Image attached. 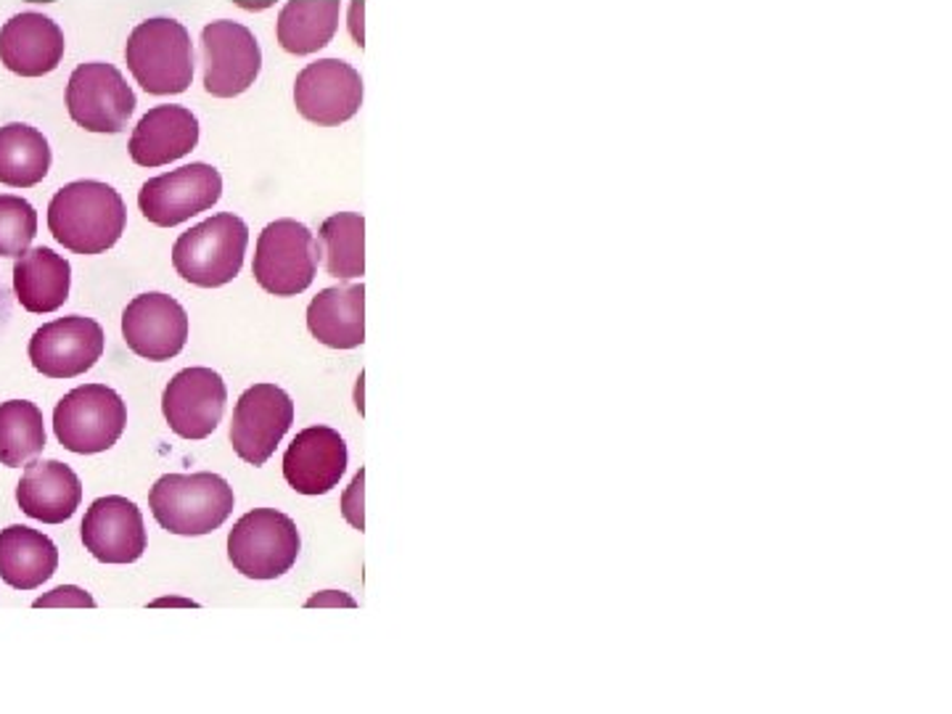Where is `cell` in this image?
Wrapping results in <instances>:
<instances>
[{"instance_id":"1","label":"cell","mask_w":952,"mask_h":714,"mask_svg":"<svg viewBox=\"0 0 952 714\" xmlns=\"http://www.w3.org/2000/svg\"><path fill=\"white\" fill-rule=\"evenodd\" d=\"M128 226L122 196L101 180H75L53 194L48 230L75 255H101L115 247Z\"/></svg>"},{"instance_id":"2","label":"cell","mask_w":952,"mask_h":714,"mask_svg":"<svg viewBox=\"0 0 952 714\" xmlns=\"http://www.w3.org/2000/svg\"><path fill=\"white\" fill-rule=\"evenodd\" d=\"M234 487L209 472L165 474L149 493V508L159 527L186 537L220 529L234 514Z\"/></svg>"},{"instance_id":"3","label":"cell","mask_w":952,"mask_h":714,"mask_svg":"<svg viewBox=\"0 0 952 714\" xmlns=\"http://www.w3.org/2000/svg\"><path fill=\"white\" fill-rule=\"evenodd\" d=\"M130 75L146 93L178 96L194 80L191 34L178 19L153 17L132 27L125 43Z\"/></svg>"},{"instance_id":"4","label":"cell","mask_w":952,"mask_h":714,"mask_svg":"<svg viewBox=\"0 0 952 714\" xmlns=\"http://www.w3.org/2000/svg\"><path fill=\"white\" fill-rule=\"evenodd\" d=\"M247 244L249 228L241 217L234 212L212 215L178 236L172 247V268L188 284L217 289L241 272Z\"/></svg>"},{"instance_id":"5","label":"cell","mask_w":952,"mask_h":714,"mask_svg":"<svg viewBox=\"0 0 952 714\" xmlns=\"http://www.w3.org/2000/svg\"><path fill=\"white\" fill-rule=\"evenodd\" d=\"M128 426V405L107 384H82L61 397L53 410V432L69 453H107Z\"/></svg>"},{"instance_id":"6","label":"cell","mask_w":952,"mask_h":714,"mask_svg":"<svg viewBox=\"0 0 952 714\" xmlns=\"http://www.w3.org/2000/svg\"><path fill=\"white\" fill-rule=\"evenodd\" d=\"M320 244L303 222L284 217L262 228L251 272L272 297H297L310 289L318 272Z\"/></svg>"},{"instance_id":"7","label":"cell","mask_w":952,"mask_h":714,"mask_svg":"<svg viewBox=\"0 0 952 714\" xmlns=\"http://www.w3.org/2000/svg\"><path fill=\"white\" fill-rule=\"evenodd\" d=\"M299 532L291 516L276 508H255L234 524L228 558L249 579H276L297 564Z\"/></svg>"},{"instance_id":"8","label":"cell","mask_w":952,"mask_h":714,"mask_svg":"<svg viewBox=\"0 0 952 714\" xmlns=\"http://www.w3.org/2000/svg\"><path fill=\"white\" fill-rule=\"evenodd\" d=\"M65 98L69 117L88 132H122L138 107L136 90L109 61L77 67Z\"/></svg>"},{"instance_id":"9","label":"cell","mask_w":952,"mask_h":714,"mask_svg":"<svg viewBox=\"0 0 952 714\" xmlns=\"http://www.w3.org/2000/svg\"><path fill=\"white\" fill-rule=\"evenodd\" d=\"M222 196V175L207 162H191L146 180L138 191L143 217L159 228H175L212 209Z\"/></svg>"},{"instance_id":"10","label":"cell","mask_w":952,"mask_h":714,"mask_svg":"<svg viewBox=\"0 0 952 714\" xmlns=\"http://www.w3.org/2000/svg\"><path fill=\"white\" fill-rule=\"evenodd\" d=\"M205 90L215 98H234L255 86L262 51L255 32L234 19H217L201 30Z\"/></svg>"},{"instance_id":"11","label":"cell","mask_w":952,"mask_h":714,"mask_svg":"<svg viewBox=\"0 0 952 714\" xmlns=\"http://www.w3.org/2000/svg\"><path fill=\"white\" fill-rule=\"evenodd\" d=\"M294 424V403L276 384H255L238 397L230 424V445L249 466L268 464Z\"/></svg>"},{"instance_id":"12","label":"cell","mask_w":952,"mask_h":714,"mask_svg":"<svg viewBox=\"0 0 952 714\" xmlns=\"http://www.w3.org/2000/svg\"><path fill=\"white\" fill-rule=\"evenodd\" d=\"M363 103V77L345 59H318L294 80V107L320 128L353 119Z\"/></svg>"},{"instance_id":"13","label":"cell","mask_w":952,"mask_h":714,"mask_svg":"<svg viewBox=\"0 0 952 714\" xmlns=\"http://www.w3.org/2000/svg\"><path fill=\"white\" fill-rule=\"evenodd\" d=\"M103 328L86 315H67L40 326L30 339V360L48 379H75L101 360Z\"/></svg>"},{"instance_id":"14","label":"cell","mask_w":952,"mask_h":714,"mask_svg":"<svg viewBox=\"0 0 952 714\" xmlns=\"http://www.w3.org/2000/svg\"><path fill=\"white\" fill-rule=\"evenodd\" d=\"M228 389L212 368H186L172 376L162 395L170 429L184 439H207L226 413Z\"/></svg>"},{"instance_id":"15","label":"cell","mask_w":952,"mask_h":714,"mask_svg":"<svg viewBox=\"0 0 952 714\" xmlns=\"http://www.w3.org/2000/svg\"><path fill=\"white\" fill-rule=\"evenodd\" d=\"M122 336L143 360H172L188 341V313L170 294H141L125 307Z\"/></svg>"},{"instance_id":"16","label":"cell","mask_w":952,"mask_h":714,"mask_svg":"<svg viewBox=\"0 0 952 714\" xmlns=\"http://www.w3.org/2000/svg\"><path fill=\"white\" fill-rule=\"evenodd\" d=\"M80 535L86 551L101 564H132L149 545L141 508L122 495H107L90 503Z\"/></svg>"},{"instance_id":"17","label":"cell","mask_w":952,"mask_h":714,"mask_svg":"<svg viewBox=\"0 0 952 714\" xmlns=\"http://www.w3.org/2000/svg\"><path fill=\"white\" fill-rule=\"evenodd\" d=\"M347 443L331 426H310L284 453V476L299 495H326L347 468Z\"/></svg>"},{"instance_id":"18","label":"cell","mask_w":952,"mask_h":714,"mask_svg":"<svg viewBox=\"0 0 952 714\" xmlns=\"http://www.w3.org/2000/svg\"><path fill=\"white\" fill-rule=\"evenodd\" d=\"M65 51V32L46 13L22 11L0 27V65L19 77L53 72Z\"/></svg>"},{"instance_id":"19","label":"cell","mask_w":952,"mask_h":714,"mask_svg":"<svg viewBox=\"0 0 952 714\" xmlns=\"http://www.w3.org/2000/svg\"><path fill=\"white\" fill-rule=\"evenodd\" d=\"M199 143V119L178 103L153 107L130 136V159L138 167H165L188 157Z\"/></svg>"},{"instance_id":"20","label":"cell","mask_w":952,"mask_h":714,"mask_svg":"<svg viewBox=\"0 0 952 714\" xmlns=\"http://www.w3.org/2000/svg\"><path fill=\"white\" fill-rule=\"evenodd\" d=\"M17 503L30 519L65 524L82 503V482L61 460H30L17 487Z\"/></svg>"},{"instance_id":"21","label":"cell","mask_w":952,"mask_h":714,"mask_svg":"<svg viewBox=\"0 0 952 714\" xmlns=\"http://www.w3.org/2000/svg\"><path fill=\"white\" fill-rule=\"evenodd\" d=\"M313 339L334 349H355L366 341V286H331L307 307Z\"/></svg>"},{"instance_id":"22","label":"cell","mask_w":952,"mask_h":714,"mask_svg":"<svg viewBox=\"0 0 952 714\" xmlns=\"http://www.w3.org/2000/svg\"><path fill=\"white\" fill-rule=\"evenodd\" d=\"M72 265L48 247L27 249L13 262V294L27 313H56L69 299Z\"/></svg>"},{"instance_id":"23","label":"cell","mask_w":952,"mask_h":714,"mask_svg":"<svg viewBox=\"0 0 952 714\" xmlns=\"http://www.w3.org/2000/svg\"><path fill=\"white\" fill-rule=\"evenodd\" d=\"M59 551L43 532L11 524L0 529V579L13 591H34L53 577Z\"/></svg>"},{"instance_id":"24","label":"cell","mask_w":952,"mask_h":714,"mask_svg":"<svg viewBox=\"0 0 952 714\" xmlns=\"http://www.w3.org/2000/svg\"><path fill=\"white\" fill-rule=\"evenodd\" d=\"M339 0H289L278 11V46L294 56L318 53L339 30Z\"/></svg>"},{"instance_id":"25","label":"cell","mask_w":952,"mask_h":714,"mask_svg":"<svg viewBox=\"0 0 952 714\" xmlns=\"http://www.w3.org/2000/svg\"><path fill=\"white\" fill-rule=\"evenodd\" d=\"M51 146L38 128L11 122L0 128V184L32 188L51 170Z\"/></svg>"},{"instance_id":"26","label":"cell","mask_w":952,"mask_h":714,"mask_svg":"<svg viewBox=\"0 0 952 714\" xmlns=\"http://www.w3.org/2000/svg\"><path fill=\"white\" fill-rule=\"evenodd\" d=\"M320 255L326 272L341 281L363 278L366 272V220L357 212H336L326 217L318 230Z\"/></svg>"},{"instance_id":"27","label":"cell","mask_w":952,"mask_h":714,"mask_svg":"<svg viewBox=\"0 0 952 714\" xmlns=\"http://www.w3.org/2000/svg\"><path fill=\"white\" fill-rule=\"evenodd\" d=\"M43 410L30 400L0 403V464L17 468L43 453Z\"/></svg>"},{"instance_id":"28","label":"cell","mask_w":952,"mask_h":714,"mask_svg":"<svg viewBox=\"0 0 952 714\" xmlns=\"http://www.w3.org/2000/svg\"><path fill=\"white\" fill-rule=\"evenodd\" d=\"M38 236V212L22 196H0V257H22Z\"/></svg>"},{"instance_id":"29","label":"cell","mask_w":952,"mask_h":714,"mask_svg":"<svg viewBox=\"0 0 952 714\" xmlns=\"http://www.w3.org/2000/svg\"><path fill=\"white\" fill-rule=\"evenodd\" d=\"M93 608L96 598L77 585H61L56 591L40 595L34 608Z\"/></svg>"},{"instance_id":"30","label":"cell","mask_w":952,"mask_h":714,"mask_svg":"<svg viewBox=\"0 0 952 714\" xmlns=\"http://www.w3.org/2000/svg\"><path fill=\"white\" fill-rule=\"evenodd\" d=\"M363 485H366V468H360V472L355 474L353 485H349L345 498H341V510H345V519L360 532L366 529V522H363Z\"/></svg>"},{"instance_id":"31","label":"cell","mask_w":952,"mask_h":714,"mask_svg":"<svg viewBox=\"0 0 952 714\" xmlns=\"http://www.w3.org/2000/svg\"><path fill=\"white\" fill-rule=\"evenodd\" d=\"M307 606H347V608H355L357 604H355L353 598H349L347 593H339V591H326V593L313 595V598L307 601Z\"/></svg>"},{"instance_id":"32","label":"cell","mask_w":952,"mask_h":714,"mask_svg":"<svg viewBox=\"0 0 952 714\" xmlns=\"http://www.w3.org/2000/svg\"><path fill=\"white\" fill-rule=\"evenodd\" d=\"M349 30H353L355 43L363 48V0H355L349 9Z\"/></svg>"}]
</instances>
